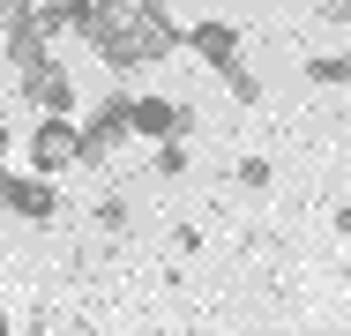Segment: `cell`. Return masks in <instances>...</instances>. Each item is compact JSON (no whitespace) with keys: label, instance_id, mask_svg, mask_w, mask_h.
<instances>
[{"label":"cell","instance_id":"cell-14","mask_svg":"<svg viewBox=\"0 0 351 336\" xmlns=\"http://www.w3.org/2000/svg\"><path fill=\"white\" fill-rule=\"evenodd\" d=\"M90 217H97V232H128V202H120V195H105Z\"/></svg>","mask_w":351,"mask_h":336},{"label":"cell","instance_id":"cell-19","mask_svg":"<svg viewBox=\"0 0 351 336\" xmlns=\"http://www.w3.org/2000/svg\"><path fill=\"white\" fill-rule=\"evenodd\" d=\"M8 329H15V322H8V314H0V336H8Z\"/></svg>","mask_w":351,"mask_h":336},{"label":"cell","instance_id":"cell-18","mask_svg":"<svg viewBox=\"0 0 351 336\" xmlns=\"http://www.w3.org/2000/svg\"><path fill=\"white\" fill-rule=\"evenodd\" d=\"M8 149H15V134H8V128H0V157H8Z\"/></svg>","mask_w":351,"mask_h":336},{"label":"cell","instance_id":"cell-3","mask_svg":"<svg viewBox=\"0 0 351 336\" xmlns=\"http://www.w3.org/2000/svg\"><path fill=\"white\" fill-rule=\"evenodd\" d=\"M128 120H135L142 142H187V134H195V105H180V97H149V90H128Z\"/></svg>","mask_w":351,"mask_h":336},{"label":"cell","instance_id":"cell-17","mask_svg":"<svg viewBox=\"0 0 351 336\" xmlns=\"http://www.w3.org/2000/svg\"><path fill=\"white\" fill-rule=\"evenodd\" d=\"M0 217H8V157H0Z\"/></svg>","mask_w":351,"mask_h":336},{"label":"cell","instance_id":"cell-4","mask_svg":"<svg viewBox=\"0 0 351 336\" xmlns=\"http://www.w3.org/2000/svg\"><path fill=\"white\" fill-rule=\"evenodd\" d=\"M135 142V120H128V90H112L90 120H82V165H105V157H120Z\"/></svg>","mask_w":351,"mask_h":336},{"label":"cell","instance_id":"cell-12","mask_svg":"<svg viewBox=\"0 0 351 336\" xmlns=\"http://www.w3.org/2000/svg\"><path fill=\"white\" fill-rule=\"evenodd\" d=\"M224 90H232L239 105H262V82L247 75V60H239V67H224Z\"/></svg>","mask_w":351,"mask_h":336},{"label":"cell","instance_id":"cell-13","mask_svg":"<svg viewBox=\"0 0 351 336\" xmlns=\"http://www.w3.org/2000/svg\"><path fill=\"white\" fill-rule=\"evenodd\" d=\"M157 172L165 180H187V142H157Z\"/></svg>","mask_w":351,"mask_h":336},{"label":"cell","instance_id":"cell-11","mask_svg":"<svg viewBox=\"0 0 351 336\" xmlns=\"http://www.w3.org/2000/svg\"><path fill=\"white\" fill-rule=\"evenodd\" d=\"M232 180H239L247 195H269V187H277V165H269V157L254 149V157H239V165H232Z\"/></svg>","mask_w":351,"mask_h":336},{"label":"cell","instance_id":"cell-10","mask_svg":"<svg viewBox=\"0 0 351 336\" xmlns=\"http://www.w3.org/2000/svg\"><path fill=\"white\" fill-rule=\"evenodd\" d=\"M306 75H314V90H351V53H314Z\"/></svg>","mask_w":351,"mask_h":336},{"label":"cell","instance_id":"cell-7","mask_svg":"<svg viewBox=\"0 0 351 336\" xmlns=\"http://www.w3.org/2000/svg\"><path fill=\"white\" fill-rule=\"evenodd\" d=\"M0 53H8L15 75H38V67H53V38L38 30V15H23V23H8V30H0Z\"/></svg>","mask_w":351,"mask_h":336},{"label":"cell","instance_id":"cell-16","mask_svg":"<svg viewBox=\"0 0 351 336\" xmlns=\"http://www.w3.org/2000/svg\"><path fill=\"white\" fill-rule=\"evenodd\" d=\"M329 224H337V232L351 239V202H337V209H329Z\"/></svg>","mask_w":351,"mask_h":336},{"label":"cell","instance_id":"cell-8","mask_svg":"<svg viewBox=\"0 0 351 336\" xmlns=\"http://www.w3.org/2000/svg\"><path fill=\"white\" fill-rule=\"evenodd\" d=\"M15 90L30 97V112H75V82H68V67H60V60L38 67V75H15Z\"/></svg>","mask_w":351,"mask_h":336},{"label":"cell","instance_id":"cell-1","mask_svg":"<svg viewBox=\"0 0 351 336\" xmlns=\"http://www.w3.org/2000/svg\"><path fill=\"white\" fill-rule=\"evenodd\" d=\"M187 45V30L172 23V8H157V0H128V15L90 45L105 67H149V60H165V53H180Z\"/></svg>","mask_w":351,"mask_h":336},{"label":"cell","instance_id":"cell-6","mask_svg":"<svg viewBox=\"0 0 351 336\" xmlns=\"http://www.w3.org/2000/svg\"><path fill=\"white\" fill-rule=\"evenodd\" d=\"M187 53H195L202 67H217V75L239 67V23H232V15H202V23H187Z\"/></svg>","mask_w":351,"mask_h":336},{"label":"cell","instance_id":"cell-5","mask_svg":"<svg viewBox=\"0 0 351 336\" xmlns=\"http://www.w3.org/2000/svg\"><path fill=\"white\" fill-rule=\"evenodd\" d=\"M8 217H23V224H53V217H60V187H53V172H8Z\"/></svg>","mask_w":351,"mask_h":336},{"label":"cell","instance_id":"cell-15","mask_svg":"<svg viewBox=\"0 0 351 336\" xmlns=\"http://www.w3.org/2000/svg\"><path fill=\"white\" fill-rule=\"evenodd\" d=\"M23 15H38V0H0V30H8V23H23Z\"/></svg>","mask_w":351,"mask_h":336},{"label":"cell","instance_id":"cell-9","mask_svg":"<svg viewBox=\"0 0 351 336\" xmlns=\"http://www.w3.org/2000/svg\"><path fill=\"white\" fill-rule=\"evenodd\" d=\"M68 15H75V38H82V45H97V38L128 15V0H68Z\"/></svg>","mask_w":351,"mask_h":336},{"label":"cell","instance_id":"cell-2","mask_svg":"<svg viewBox=\"0 0 351 336\" xmlns=\"http://www.w3.org/2000/svg\"><path fill=\"white\" fill-rule=\"evenodd\" d=\"M23 149H30V172H68V165H82V120L75 112H38L30 120V134H23Z\"/></svg>","mask_w":351,"mask_h":336}]
</instances>
